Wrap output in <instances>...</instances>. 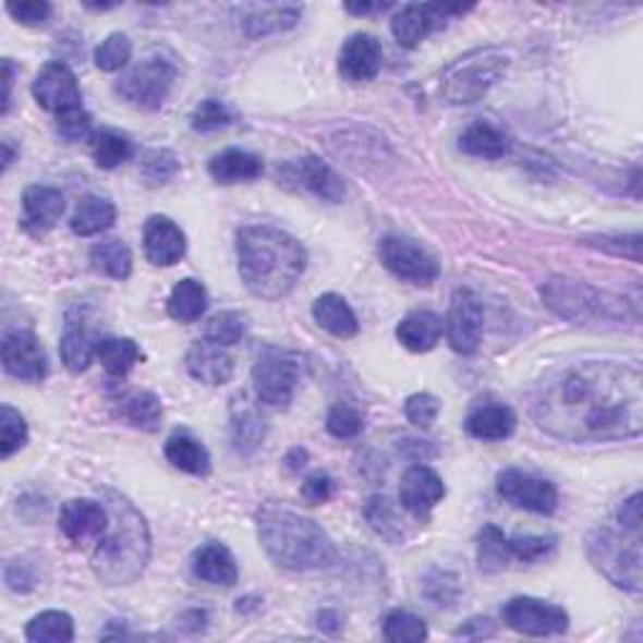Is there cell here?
Segmentation results:
<instances>
[{
  "label": "cell",
  "instance_id": "58",
  "mask_svg": "<svg viewBox=\"0 0 643 643\" xmlns=\"http://www.w3.org/2000/svg\"><path fill=\"white\" fill-rule=\"evenodd\" d=\"M315 621H317V629L327 631V633H337L342 629L344 618H342L340 611H335V608H322Z\"/></svg>",
  "mask_w": 643,
  "mask_h": 643
},
{
  "label": "cell",
  "instance_id": "10",
  "mask_svg": "<svg viewBox=\"0 0 643 643\" xmlns=\"http://www.w3.org/2000/svg\"><path fill=\"white\" fill-rule=\"evenodd\" d=\"M380 259L402 282L430 287L440 277L438 259L408 236H385L380 242Z\"/></svg>",
  "mask_w": 643,
  "mask_h": 643
},
{
  "label": "cell",
  "instance_id": "28",
  "mask_svg": "<svg viewBox=\"0 0 643 643\" xmlns=\"http://www.w3.org/2000/svg\"><path fill=\"white\" fill-rule=\"evenodd\" d=\"M518 420L513 410L506 405H483L470 412L465 420V430L470 438L485 440V442H498L508 440L515 433Z\"/></svg>",
  "mask_w": 643,
  "mask_h": 643
},
{
  "label": "cell",
  "instance_id": "62",
  "mask_svg": "<svg viewBox=\"0 0 643 643\" xmlns=\"http://www.w3.org/2000/svg\"><path fill=\"white\" fill-rule=\"evenodd\" d=\"M13 159H15V148H13V142H11V138H5V142H3V171L11 169Z\"/></svg>",
  "mask_w": 643,
  "mask_h": 643
},
{
  "label": "cell",
  "instance_id": "40",
  "mask_svg": "<svg viewBox=\"0 0 643 643\" xmlns=\"http://www.w3.org/2000/svg\"><path fill=\"white\" fill-rule=\"evenodd\" d=\"M510 558V543L496 525H483L477 533V566L483 573H498L508 568Z\"/></svg>",
  "mask_w": 643,
  "mask_h": 643
},
{
  "label": "cell",
  "instance_id": "55",
  "mask_svg": "<svg viewBox=\"0 0 643 643\" xmlns=\"http://www.w3.org/2000/svg\"><path fill=\"white\" fill-rule=\"evenodd\" d=\"M8 13L23 26H40L51 19L53 8L46 0H36V3H8Z\"/></svg>",
  "mask_w": 643,
  "mask_h": 643
},
{
  "label": "cell",
  "instance_id": "20",
  "mask_svg": "<svg viewBox=\"0 0 643 643\" xmlns=\"http://www.w3.org/2000/svg\"><path fill=\"white\" fill-rule=\"evenodd\" d=\"M337 69H340L342 78L352 81V84L373 81L383 69V44L369 33H354L344 40Z\"/></svg>",
  "mask_w": 643,
  "mask_h": 643
},
{
  "label": "cell",
  "instance_id": "45",
  "mask_svg": "<svg viewBox=\"0 0 643 643\" xmlns=\"http://www.w3.org/2000/svg\"><path fill=\"white\" fill-rule=\"evenodd\" d=\"M181 161L171 148H151L142 159V179L146 186L169 184L179 174Z\"/></svg>",
  "mask_w": 643,
  "mask_h": 643
},
{
  "label": "cell",
  "instance_id": "50",
  "mask_svg": "<svg viewBox=\"0 0 643 643\" xmlns=\"http://www.w3.org/2000/svg\"><path fill=\"white\" fill-rule=\"evenodd\" d=\"M229 123H232V111L227 109V104L217 101V98H206L192 113V129L199 131V134L225 129Z\"/></svg>",
  "mask_w": 643,
  "mask_h": 643
},
{
  "label": "cell",
  "instance_id": "52",
  "mask_svg": "<svg viewBox=\"0 0 643 643\" xmlns=\"http://www.w3.org/2000/svg\"><path fill=\"white\" fill-rule=\"evenodd\" d=\"M585 244L596 246V250L611 252L616 257H631L633 262L641 259V236L631 234H606V236H585Z\"/></svg>",
  "mask_w": 643,
  "mask_h": 643
},
{
  "label": "cell",
  "instance_id": "53",
  "mask_svg": "<svg viewBox=\"0 0 643 643\" xmlns=\"http://www.w3.org/2000/svg\"><path fill=\"white\" fill-rule=\"evenodd\" d=\"M56 129H59V134L71 144L81 142V138H90L96 134L94 119H90V113L86 109H76V111L56 117Z\"/></svg>",
  "mask_w": 643,
  "mask_h": 643
},
{
  "label": "cell",
  "instance_id": "56",
  "mask_svg": "<svg viewBox=\"0 0 643 643\" xmlns=\"http://www.w3.org/2000/svg\"><path fill=\"white\" fill-rule=\"evenodd\" d=\"M490 636H496V623L485 616L470 618L468 623H463L456 631V639H468V641H481V639H490Z\"/></svg>",
  "mask_w": 643,
  "mask_h": 643
},
{
  "label": "cell",
  "instance_id": "22",
  "mask_svg": "<svg viewBox=\"0 0 643 643\" xmlns=\"http://www.w3.org/2000/svg\"><path fill=\"white\" fill-rule=\"evenodd\" d=\"M65 211V199L59 189L53 186H28L23 192V217L21 227L28 234L40 236L59 225Z\"/></svg>",
  "mask_w": 643,
  "mask_h": 643
},
{
  "label": "cell",
  "instance_id": "29",
  "mask_svg": "<svg viewBox=\"0 0 643 643\" xmlns=\"http://www.w3.org/2000/svg\"><path fill=\"white\" fill-rule=\"evenodd\" d=\"M264 163L257 154L242 151V148H227L209 161V177L217 184H244V181L259 179Z\"/></svg>",
  "mask_w": 643,
  "mask_h": 643
},
{
  "label": "cell",
  "instance_id": "31",
  "mask_svg": "<svg viewBox=\"0 0 643 643\" xmlns=\"http://www.w3.org/2000/svg\"><path fill=\"white\" fill-rule=\"evenodd\" d=\"M302 19V8L296 5H262L250 8L242 19L244 33L250 38H264L271 33H282L296 26V21Z\"/></svg>",
  "mask_w": 643,
  "mask_h": 643
},
{
  "label": "cell",
  "instance_id": "2",
  "mask_svg": "<svg viewBox=\"0 0 643 643\" xmlns=\"http://www.w3.org/2000/svg\"><path fill=\"white\" fill-rule=\"evenodd\" d=\"M236 259L244 287L264 302L284 300L307 269V252L300 239L269 225L239 229Z\"/></svg>",
  "mask_w": 643,
  "mask_h": 643
},
{
  "label": "cell",
  "instance_id": "33",
  "mask_svg": "<svg viewBox=\"0 0 643 643\" xmlns=\"http://www.w3.org/2000/svg\"><path fill=\"white\" fill-rule=\"evenodd\" d=\"M163 456L171 465L181 473H189V475H209L211 470V458H209V450L204 448V445L192 438V435L186 433H177L171 435L163 445Z\"/></svg>",
  "mask_w": 643,
  "mask_h": 643
},
{
  "label": "cell",
  "instance_id": "51",
  "mask_svg": "<svg viewBox=\"0 0 643 643\" xmlns=\"http://www.w3.org/2000/svg\"><path fill=\"white\" fill-rule=\"evenodd\" d=\"M440 415V400L430 392H415L405 402V417L415 427H430Z\"/></svg>",
  "mask_w": 643,
  "mask_h": 643
},
{
  "label": "cell",
  "instance_id": "47",
  "mask_svg": "<svg viewBox=\"0 0 643 643\" xmlns=\"http://www.w3.org/2000/svg\"><path fill=\"white\" fill-rule=\"evenodd\" d=\"M131 53H134V46H131V38L126 33H111V36L101 40V46L94 51V61L101 71L113 73L126 69Z\"/></svg>",
  "mask_w": 643,
  "mask_h": 643
},
{
  "label": "cell",
  "instance_id": "15",
  "mask_svg": "<svg viewBox=\"0 0 643 643\" xmlns=\"http://www.w3.org/2000/svg\"><path fill=\"white\" fill-rule=\"evenodd\" d=\"M31 90L40 109L56 113V117L84 109V104H81L84 96H81L76 73H73L63 61H48L44 69L38 71Z\"/></svg>",
  "mask_w": 643,
  "mask_h": 643
},
{
  "label": "cell",
  "instance_id": "26",
  "mask_svg": "<svg viewBox=\"0 0 643 643\" xmlns=\"http://www.w3.org/2000/svg\"><path fill=\"white\" fill-rule=\"evenodd\" d=\"M96 357V342L90 337L86 322L76 312L65 317V327L61 335V360L71 373H86L90 360Z\"/></svg>",
  "mask_w": 643,
  "mask_h": 643
},
{
  "label": "cell",
  "instance_id": "36",
  "mask_svg": "<svg viewBox=\"0 0 643 643\" xmlns=\"http://www.w3.org/2000/svg\"><path fill=\"white\" fill-rule=\"evenodd\" d=\"M88 262L98 275L111 277V279H123L131 277V269H134V259H131V250L121 239H106V242H98L90 246Z\"/></svg>",
  "mask_w": 643,
  "mask_h": 643
},
{
  "label": "cell",
  "instance_id": "46",
  "mask_svg": "<svg viewBox=\"0 0 643 643\" xmlns=\"http://www.w3.org/2000/svg\"><path fill=\"white\" fill-rule=\"evenodd\" d=\"M28 442L26 417L11 405L0 408V458L8 460Z\"/></svg>",
  "mask_w": 643,
  "mask_h": 643
},
{
  "label": "cell",
  "instance_id": "43",
  "mask_svg": "<svg viewBox=\"0 0 643 643\" xmlns=\"http://www.w3.org/2000/svg\"><path fill=\"white\" fill-rule=\"evenodd\" d=\"M383 633L390 643H420L427 639V623L415 614L395 608L385 616Z\"/></svg>",
  "mask_w": 643,
  "mask_h": 643
},
{
  "label": "cell",
  "instance_id": "60",
  "mask_svg": "<svg viewBox=\"0 0 643 643\" xmlns=\"http://www.w3.org/2000/svg\"><path fill=\"white\" fill-rule=\"evenodd\" d=\"M348 13L354 15H369V13H383L387 8H392V3H348Z\"/></svg>",
  "mask_w": 643,
  "mask_h": 643
},
{
  "label": "cell",
  "instance_id": "9",
  "mask_svg": "<svg viewBox=\"0 0 643 643\" xmlns=\"http://www.w3.org/2000/svg\"><path fill=\"white\" fill-rule=\"evenodd\" d=\"M252 385L267 408H287L300 385V362L290 352L264 350L252 367Z\"/></svg>",
  "mask_w": 643,
  "mask_h": 643
},
{
  "label": "cell",
  "instance_id": "6",
  "mask_svg": "<svg viewBox=\"0 0 643 643\" xmlns=\"http://www.w3.org/2000/svg\"><path fill=\"white\" fill-rule=\"evenodd\" d=\"M591 563L618 589L641 593V533L626 527H596L589 538Z\"/></svg>",
  "mask_w": 643,
  "mask_h": 643
},
{
  "label": "cell",
  "instance_id": "39",
  "mask_svg": "<svg viewBox=\"0 0 643 643\" xmlns=\"http://www.w3.org/2000/svg\"><path fill=\"white\" fill-rule=\"evenodd\" d=\"M88 142H90V156H94L96 167L101 169H117L123 161H129L131 156H134V144H131L123 134H119V131L101 129L96 131Z\"/></svg>",
  "mask_w": 643,
  "mask_h": 643
},
{
  "label": "cell",
  "instance_id": "13",
  "mask_svg": "<svg viewBox=\"0 0 643 643\" xmlns=\"http://www.w3.org/2000/svg\"><path fill=\"white\" fill-rule=\"evenodd\" d=\"M498 496L513 508L527 513L554 515L558 510V488L546 477L523 473L518 468H508L498 473Z\"/></svg>",
  "mask_w": 643,
  "mask_h": 643
},
{
  "label": "cell",
  "instance_id": "14",
  "mask_svg": "<svg viewBox=\"0 0 643 643\" xmlns=\"http://www.w3.org/2000/svg\"><path fill=\"white\" fill-rule=\"evenodd\" d=\"M463 5H442V3H410L402 5L392 15V36L402 48H417L435 31L448 26L452 15L465 13Z\"/></svg>",
  "mask_w": 643,
  "mask_h": 643
},
{
  "label": "cell",
  "instance_id": "19",
  "mask_svg": "<svg viewBox=\"0 0 643 643\" xmlns=\"http://www.w3.org/2000/svg\"><path fill=\"white\" fill-rule=\"evenodd\" d=\"M59 525H61L65 538L73 541V543L98 541V538H104L106 531H109L111 513H109V508L101 506L98 500L76 498V500H69L63 506Z\"/></svg>",
  "mask_w": 643,
  "mask_h": 643
},
{
  "label": "cell",
  "instance_id": "57",
  "mask_svg": "<svg viewBox=\"0 0 643 643\" xmlns=\"http://www.w3.org/2000/svg\"><path fill=\"white\" fill-rule=\"evenodd\" d=\"M618 525L631 533H641V493H633L623 506L618 508Z\"/></svg>",
  "mask_w": 643,
  "mask_h": 643
},
{
  "label": "cell",
  "instance_id": "3",
  "mask_svg": "<svg viewBox=\"0 0 643 643\" xmlns=\"http://www.w3.org/2000/svg\"><path fill=\"white\" fill-rule=\"evenodd\" d=\"M257 535L267 556L287 571H327L337 563L332 538L312 518L277 502H264L257 510Z\"/></svg>",
  "mask_w": 643,
  "mask_h": 643
},
{
  "label": "cell",
  "instance_id": "42",
  "mask_svg": "<svg viewBox=\"0 0 643 643\" xmlns=\"http://www.w3.org/2000/svg\"><path fill=\"white\" fill-rule=\"evenodd\" d=\"M246 332H250V319H246L244 312L225 310L206 322L204 340L217 342L221 348H232V344L244 340Z\"/></svg>",
  "mask_w": 643,
  "mask_h": 643
},
{
  "label": "cell",
  "instance_id": "27",
  "mask_svg": "<svg viewBox=\"0 0 643 643\" xmlns=\"http://www.w3.org/2000/svg\"><path fill=\"white\" fill-rule=\"evenodd\" d=\"M442 329L445 319L440 315L427 310H417L400 322L395 335H398L402 348H408L410 352H430L435 344L440 342Z\"/></svg>",
  "mask_w": 643,
  "mask_h": 643
},
{
  "label": "cell",
  "instance_id": "37",
  "mask_svg": "<svg viewBox=\"0 0 643 643\" xmlns=\"http://www.w3.org/2000/svg\"><path fill=\"white\" fill-rule=\"evenodd\" d=\"M121 415L144 433H156L163 423L161 400L148 390H131L121 398Z\"/></svg>",
  "mask_w": 643,
  "mask_h": 643
},
{
  "label": "cell",
  "instance_id": "23",
  "mask_svg": "<svg viewBox=\"0 0 643 643\" xmlns=\"http://www.w3.org/2000/svg\"><path fill=\"white\" fill-rule=\"evenodd\" d=\"M186 369L194 380L219 387L227 385L234 375V357L217 342L199 340L186 352Z\"/></svg>",
  "mask_w": 643,
  "mask_h": 643
},
{
  "label": "cell",
  "instance_id": "32",
  "mask_svg": "<svg viewBox=\"0 0 643 643\" xmlns=\"http://www.w3.org/2000/svg\"><path fill=\"white\" fill-rule=\"evenodd\" d=\"M117 221V206L104 196H84L76 204L71 217V232L78 236H96L104 234L106 229L113 227Z\"/></svg>",
  "mask_w": 643,
  "mask_h": 643
},
{
  "label": "cell",
  "instance_id": "61",
  "mask_svg": "<svg viewBox=\"0 0 643 643\" xmlns=\"http://www.w3.org/2000/svg\"><path fill=\"white\" fill-rule=\"evenodd\" d=\"M307 458L310 456H307V450H304V448H292L284 463H287V468H290V473H300V470L307 465Z\"/></svg>",
  "mask_w": 643,
  "mask_h": 643
},
{
  "label": "cell",
  "instance_id": "16",
  "mask_svg": "<svg viewBox=\"0 0 643 643\" xmlns=\"http://www.w3.org/2000/svg\"><path fill=\"white\" fill-rule=\"evenodd\" d=\"M450 348L458 354H475L483 337V304L468 287L452 292L448 317H445Z\"/></svg>",
  "mask_w": 643,
  "mask_h": 643
},
{
  "label": "cell",
  "instance_id": "44",
  "mask_svg": "<svg viewBox=\"0 0 643 643\" xmlns=\"http://www.w3.org/2000/svg\"><path fill=\"white\" fill-rule=\"evenodd\" d=\"M232 438H234V448L239 452H244V456H250L252 450L259 448V442L264 440V423L252 408H246V405L234 408Z\"/></svg>",
  "mask_w": 643,
  "mask_h": 643
},
{
  "label": "cell",
  "instance_id": "8",
  "mask_svg": "<svg viewBox=\"0 0 643 643\" xmlns=\"http://www.w3.org/2000/svg\"><path fill=\"white\" fill-rule=\"evenodd\" d=\"M177 76L179 69L174 59H169L161 51H154L131 65L126 73H121V78L117 81V94L126 104L136 106V109L156 111L169 98L171 88L177 84Z\"/></svg>",
  "mask_w": 643,
  "mask_h": 643
},
{
  "label": "cell",
  "instance_id": "4",
  "mask_svg": "<svg viewBox=\"0 0 643 643\" xmlns=\"http://www.w3.org/2000/svg\"><path fill=\"white\" fill-rule=\"evenodd\" d=\"M111 525L98 538L90 568L104 585H126L134 583L151 558V535L144 515L131 506L126 498L109 493Z\"/></svg>",
  "mask_w": 643,
  "mask_h": 643
},
{
  "label": "cell",
  "instance_id": "7",
  "mask_svg": "<svg viewBox=\"0 0 643 643\" xmlns=\"http://www.w3.org/2000/svg\"><path fill=\"white\" fill-rule=\"evenodd\" d=\"M510 65V56L502 48H481L468 53L445 71L440 94L452 106L477 104Z\"/></svg>",
  "mask_w": 643,
  "mask_h": 643
},
{
  "label": "cell",
  "instance_id": "24",
  "mask_svg": "<svg viewBox=\"0 0 643 643\" xmlns=\"http://www.w3.org/2000/svg\"><path fill=\"white\" fill-rule=\"evenodd\" d=\"M192 573L204 583L225 585V589H232L239 579L236 560L232 556V550H229L227 546H221V543H217V541L204 543L202 548L194 550Z\"/></svg>",
  "mask_w": 643,
  "mask_h": 643
},
{
  "label": "cell",
  "instance_id": "48",
  "mask_svg": "<svg viewBox=\"0 0 643 643\" xmlns=\"http://www.w3.org/2000/svg\"><path fill=\"white\" fill-rule=\"evenodd\" d=\"M327 430L337 440H352L365 430V420L352 405H335L327 415Z\"/></svg>",
  "mask_w": 643,
  "mask_h": 643
},
{
  "label": "cell",
  "instance_id": "12",
  "mask_svg": "<svg viewBox=\"0 0 643 643\" xmlns=\"http://www.w3.org/2000/svg\"><path fill=\"white\" fill-rule=\"evenodd\" d=\"M279 179H282L279 184L300 189V192H307L327 204H340L344 194H348L342 177L329 163L317 159V156H300V159L282 163L279 167Z\"/></svg>",
  "mask_w": 643,
  "mask_h": 643
},
{
  "label": "cell",
  "instance_id": "59",
  "mask_svg": "<svg viewBox=\"0 0 643 643\" xmlns=\"http://www.w3.org/2000/svg\"><path fill=\"white\" fill-rule=\"evenodd\" d=\"M13 73H15V65L11 59L3 61V86H5V94H3V113L11 111V90H13Z\"/></svg>",
  "mask_w": 643,
  "mask_h": 643
},
{
  "label": "cell",
  "instance_id": "35",
  "mask_svg": "<svg viewBox=\"0 0 643 643\" xmlns=\"http://www.w3.org/2000/svg\"><path fill=\"white\" fill-rule=\"evenodd\" d=\"M365 518L369 527L377 535H383L385 541L390 543H402L408 538V525L405 518H402V510L395 500L387 496H373L365 506Z\"/></svg>",
  "mask_w": 643,
  "mask_h": 643
},
{
  "label": "cell",
  "instance_id": "34",
  "mask_svg": "<svg viewBox=\"0 0 643 643\" xmlns=\"http://www.w3.org/2000/svg\"><path fill=\"white\" fill-rule=\"evenodd\" d=\"M206 304H209V296H206V287L199 279H181V282L171 290L167 312L171 319L181 322V325H192V322L202 319L206 312Z\"/></svg>",
  "mask_w": 643,
  "mask_h": 643
},
{
  "label": "cell",
  "instance_id": "21",
  "mask_svg": "<svg viewBox=\"0 0 643 643\" xmlns=\"http://www.w3.org/2000/svg\"><path fill=\"white\" fill-rule=\"evenodd\" d=\"M144 254L154 267H171L186 254V236L169 217H148L144 225Z\"/></svg>",
  "mask_w": 643,
  "mask_h": 643
},
{
  "label": "cell",
  "instance_id": "11",
  "mask_svg": "<svg viewBox=\"0 0 643 643\" xmlns=\"http://www.w3.org/2000/svg\"><path fill=\"white\" fill-rule=\"evenodd\" d=\"M502 621L508 629L523 633V636H560L568 631L571 618H568V611L548 604V600L518 596L502 606Z\"/></svg>",
  "mask_w": 643,
  "mask_h": 643
},
{
  "label": "cell",
  "instance_id": "38",
  "mask_svg": "<svg viewBox=\"0 0 643 643\" xmlns=\"http://www.w3.org/2000/svg\"><path fill=\"white\" fill-rule=\"evenodd\" d=\"M96 357L111 377H123L142 360V350L129 337H104L96 342Z\"/></svg>",
  "mask_w": 643,
  "mask_h": 643
},
{
  "label": "cell",
  "instance_id": "5",
  "mask_svg": "<svg viewBox=\"0 0 643 643\" xmlns=\"http://www.w3.org/2000/svg\"><path fill=\"white\" fill-rule=\"evenodd\" d=\"M541 294L548 310L571 325H621L629 310L626 300L568 277L548 279Z\"/></svg>",
  "mask_w": 643,
  "mask_h": 643
},
{
  "label": "cell",
  "instance_id": "41",
  "mask_svg": "<svg viewBox=\"0 0 643 643\" xmlns=\"http://www.w3.org/2000/svg\"><path fill=\"white\" fill-rule=\"evenodd\" d=\"M26 639L33 643H71L73 618L63 611L38 614L26 626Z\"/></svg>",
  "mask_w": 643,
  "mask_h": 643
},
{
  "label": "cell",
  "instance_id": "18",
  "mask_svg": "<svg viewBox=\"0 0 643 643\" xmlns=\"http://www.w3.org/2000/svg\"><path fill=\"white\" fill-rule=\"evenodd\" d=\"M445 498L442 477L427 465H412L405 470L400 483V506L415 515L417 521H425L430 510Z\"/></svg>",
  "mask_w": 643,
  "mask_h": 643
},
{
  "label": "cell",
  "instance_id": "49",
  "mask_svg": "<svg viewBox=\"0 0 643 643\" xmlns=\"http://www.w3.org/2000/svg\"><path fill=\"white\" fill-rule=\"evenodd\" d=\"M508 543L513 558L523 560V563H535L556 548L558 538L556 535H515V538H508Z\"/></svg>",
  "mask_w": 643,
  "mask_h": 643
},
{
  "label": "cell",
  "instance_id": "1",
  "mask_svg": "<svg viewBox=\"0 0 643 643\" xmlns=\"http://www.w3.org/2000/svg\"><path fill=\"white\" fill-rule=\"evenodd\" d=\"M531 415L560 442L598 445L643 430V375L636 365L583 360L548 373L535 387Z\"/></svg>",
  "mask_w": 643,
  "mask_h": 643
},
{
  "label": "cell",
  "instance_id": "30",
  "mask_svg": "<svg viewBox=\"0 0 643 643\" xmlns=\"http://www.w3.org/2000/svg\"><path fill=\"white\" fill-rule=\"evenodd\" d=\"M458 148L468 156H475V159L496 161L510 151V142L500 129L493 126V123L475 121L463 131Z\"/></svg>",
  "mask_w": 643,
  "mask_h": 643
},
{
  "label": "cell",
  "instance_id": "54",
  "mask_svg": "<svg viewBox=\"0 0 643 643\" xmlns=\"http://www.w3.org/2000/svg\"><path fill=\"white\" fill-rule=\"evenodd\" d=\"M302 498L310 502V506H322V502H327L329 498L335 496V481L332 475L329 473H322V470H317V473H312L307 481L302 483Z\"/></svg>",
  "mask_w": 643,
  "mask_h": 643
},
{
  "label": "cell",
  "instance_id": "17",
  "mask_svg": "<svg viewBox=\"0 0 643 643\" xmlns=\"http://www.w3.org/2000/svg\"><path fill=\"white\" fill-rule=\"evenodd\" d=\"M3 367L21 383H44L48 375V357L44 344L31 329H11L3 337Z\"/></svg>",
  "mask_w": 643,
  "mask_h": 643
},
{
  "label": "cell",
  "instance_id": "25",
  "mask_svg": "<svg viewBox=\"0 0 643 643\" xmlns=\"http://www.w3.org/2000/svg\"><path fill=\"white\" fill-rule=\"evenodd\" d=\"M312 317H315L317 325L329 332L337 340H350L360 332V322L354 315L348 300L335 292L319 294L315 304H312Z\"/></svg>",
  "mask_w": 643,
  "mask_h": 643
}]
</instances>
